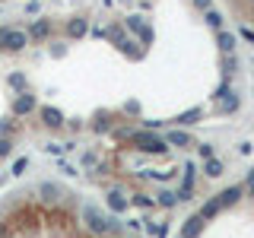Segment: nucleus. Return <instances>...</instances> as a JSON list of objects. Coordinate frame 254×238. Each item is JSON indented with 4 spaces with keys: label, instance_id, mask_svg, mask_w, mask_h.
Here are the masks:
<instances>
[{
    "label": "nucleus",
    "instance_id": "9d476101",
    "mask_svg": "<svg viewBox=\"0 0 254 238\" xmlns=\"http://www.w3.org/2000/svg\"><path fill=\"white\" fill-rule=\"evenodd\" d=\"M197 118H200V108H190V111H185V115H178V124H194Z\"/></svg>",
    "mask_w": 254,
    "mask_h": 238
},
{
    "label": "nucleus",
    "instance_id": "f257e3e1",
    "mask_svg": "<svg viewBox=\"0 0 254 238\" xmlns=\"http://www.w3.org/2000/svg\"><path fill=\"white\" fill-rule=\"evenodd\" d=\"M26 45H29V35H26V32H19V29H10L0 48H6V51H22Z\"/></svg>",
    "mask_w": 254,
    "mask_h": 238
},
{
    "label": "nucleus",
    "instance_id": "4468645a",
    "mask_svg": "<svg viewBox=\"0 0 254 238\" xmlns=\"http://www.w3.org/2000/svg\"><path fill=\"white\" fill-rule=\"evenodd\" d=\"M22 83H26V76H22V73H13L10 76V86H22Z\"/></svg>",
    "mask_w": 254,
    "mask_h": 238
},
{
    "label": "nucleus",
    "instance_id": "423d86ee",
    "mask_svg": "<svg viewBox=\"0 0 254 238\" xmlns=\"http://www.w3.org/2000/svg\"><path fill=\"white\" fill-rule=\"evenodd\" d=\"M42 118H45L48 127H61L64 124V115H61L58 108H42Z\"/></svg>",
    "mask_w": 254,
    "mask_h": 238
},
{
    "label": "nucleus",
    "instance_id": "f03ea898",
    "mask_svg": "<svg viewBox=\"0 0 254 238\" xmlns=\"http://www.w3.org/2000/svg\"><path fill=\"white\" fill-rule=\"evenodd\" d=\"M32 108H35V99L29 92H19V99L13 102V115H29Z\"/></svg>",
    "mask_w": 254,
    "mask_h": 238
},
{
    "label": "nucleus",
    "instance_id": "7ed1b4c3",
    "mask_svg": "<svg viewBox=\"0 0 254 238\" xmlns=\"http://www.w3.org/2000/svg\"><path fill=\"white\" fill-rule=\"evenodd\" d=\"M48 32H51V22H48V19H35V22H32V29L26 32V35H29V38H45Z\"/></svg>",
    "mask_w": 254,
    "mask_h": 238
},
{
    "label": "nucleus",
    "instance_id": "f8f14e48",
    "mask_svg": "<svg viewBox=\"0 0 254 238\" xmlns=\"http://www.w3.org/2000/svg\"><path fill=\"white\" fill-rule=\"evenodd\" d=\"M226 70H229V73L238 70V58H235V54H226Z\"/></svg>",
    "mask_w": 254,
    "mask_h": 238
},
{
    "label": "nucleus",
    "instance_id": "6e6552de",
    "mask_svg": "<svg viewBox=\"0 0 254 238\" xmlns=\"http://www.w3.org/2000/svg\"><path fill=\"white\" fill-rule=\"evenodd\" d=\"M203 19H206V26H213V29H219V26H222V13H219V10H206V13H203Z\"/></svg>",
    "mask_w": 254,
    "mask_h": 238
},
{
    "label": "nucleus",
    "instance_id": "0eeeda50",
    "mask_svg": "<svg viewBox=\"0 0 254 238\" xmlns=\"http://www.w3.org/2000/svg\"><path fill=\"white\" fill-rule=\"evenodd\" d=\"M86 29H89V26H86V19H70V26H67V32H70V35H86Z\"/></svg>",
    "mask_w": 254,
    "mask_h": 238
},
{
    "label": "nucleus",
    "instance_id": "ddd939ff",
    "mask_svg": "<svg viewBox=\"0 0 254 238\" xmlns=\"http://www.w3.org/2000/svg\"><path fill=\"white\" fill-rule=\"evenodd\" d=\"M194 6H197V10H213V0H194Z\"/></svg>",
    "mask_w": 254,
    "mask_h": 238
},
{
    "label": "nucleus",
    "instance_id": "9b49d317",
    "mask_svg": "<svg viewBox=\"0 0 254 238\" xmlns=\"http://www.w3.org/2000/svg\"><path fill=\"white\" fill-rule=\"evenodd\" d=\"M169 143H175V146H188L190 137H188V133H181V130H175V133H169Z\"/></svg>",
    "mask_w": 254,
    "mask_h": 238
},
{
    "label": "nucleus",
    "instance_id": "1a4fd4ad",
    "mask_svg": "<svg viewBox=\"0 0 254 238\" xmlns=\"http://www.w3.org/2000/svg\"><path fill=\"white\" fill-rule=\"evenodd\" d=\"M203 172L210 175V178H216V175H222V162H216V159H206V165H203Z\"/></svg>",
    "mask_w": 254,
    "mask_h": 238
},
{
    "label": "nucleus",
    "instance_id": "2eb2a0df",
    "mask_svg": "<svg viewBox=\"0 0 254 238\" xmlns=\"http://www.w3.org/2000/svg\"><path fill=\"white\" fill-rule=\"evenodd\" d=\"M242 35H245V38H248V42L254 45V29H242Z\"/></svg>",
    "mask_w": 254,
    "mask_h": 238
},
{
    "label": "nucleus",
    "instance_id": "39448f33",
    "mask_svg": "<svg viewBox=\"0 0 254 238\" xmlns=\"http://www.w3.org/2000/svg\"><path fill=\"white\" fill-rule=\"evenodd\" d=\"M216 45H219L226 54H232V51H235V35H232V32H216Z\"/></svg>",
    "mask_w": 254,
    "mask_h": 238
},
{
    "label": "nucleus",
    "instance_id": "20e7f679",
    "mask_svg": "<svg viewBox=\"0 0 254 238\" xmlns=\"http://www.w3.org/2000/svg\"><path fill=\"white\" fill-rule=\"evenodd\" d=\"M127 26H130L133 32H137V35L143 38V42H153V32H149V29L140 22V16H130V19H127Z\"/></svg>",
    "mask_w": 254,
    "mask_h": 238
}]
</instances>
